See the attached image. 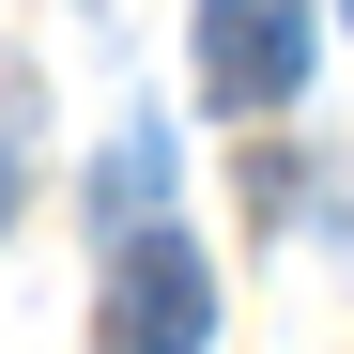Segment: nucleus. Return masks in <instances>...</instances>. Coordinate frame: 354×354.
<instances>
[{"instance_id":"obj_1","label":"nucleus","mask_w":354,"mask_h":354,"mask_svg":"<svg viewBox=\"0 0 354 354\" xmlns=\"http://www.w3.org/2000/svg\"><path fill=\"white\" fill-rule=\"evenodd\" d=\"M216 339V277L169 216H108V354H201Z\"/></svg>"},{"instance_id":"obj_2","label":"nucleus","mask_w":354,"mask_h":354,"mask_svg":"<svg viewBox=\"0 0 354 354\" xmlns=\"http://www.w3.org/2000/svg\"><path fill=\"white\" fill-rule=\"evenodd\" d=\"M201 93L216 108H292L308 93V0H201Z\"/></svg>"},{"instance_id":"obj_3","label":"nucleus","mask_w":354,"mask_h":354,"mask_svg":"<svg viewBox=\"0 0 354 354\" xmlns=\"http://www.w3.org/2000/svg\"><path fill=\"white\" fill-rule=\"evenodd\" d=\"M0 216H16V154H0Z\"/></svg>"}]
</instances>
